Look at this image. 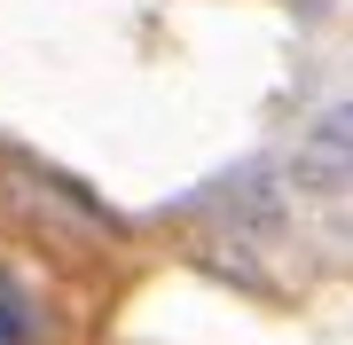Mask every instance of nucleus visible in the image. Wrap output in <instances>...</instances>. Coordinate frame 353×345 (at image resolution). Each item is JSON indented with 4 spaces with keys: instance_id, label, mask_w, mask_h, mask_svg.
<instances>
[{
    "instance_id": "nucleus-2",
    "label": "nucleus",
    "mask_w": 353,
    "mask_h": 345,
    "mask_svg": "<svg viewBox=\"0 0 353 345\" xmlns=\"http://www.w3.org/2000/svg\"><path fill=\"white\" fill-rule=\"evenodd\" d=\"M0 345H32V298L16 275H0Z\"/></svg>"
},
{
    "instance_id": "nucleus-1",
    "label": "nucleus",
    "mask_w": 353,
    "mask_h": 345,
    "mask_svg": "<svg viewBox=\"0 0 353 345\" xmlns=\"http://www.w3.org/2000/svg\"><path fill=\"white\" fill-rule=\"evenodd\" d=\"M290 189H299V196H338V189H353V103L322 110L314 126H306V141L290 149Z\"/></svg>"
}]
</instances>
